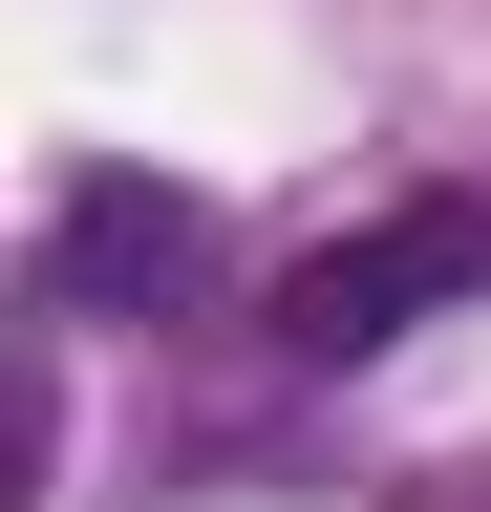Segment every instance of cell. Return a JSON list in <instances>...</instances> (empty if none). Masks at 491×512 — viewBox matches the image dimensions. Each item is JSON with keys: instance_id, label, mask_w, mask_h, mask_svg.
Here are the masks:
<instances>
[{"instance_id": "obj_1", "label": "cell", "mask_w": 491, "mask_h": 512, "mask_svg": "<svg viewBox=\"0 0 491 512\" xmlns=\"http://www.w3.org/2000/svg\"><path fill=\"white\" fill-rule=\"evenodd\" d=\"M470 278H491V214H470V192H406V214H363V235H321V256L278 278V342H299V363H385L406 320L470 299Z\"/></svg>"}, {"instance_id": "obj_2", "label": "cell", "mask_w": 491, "mask_h": 512, "mask_svg": "<svg viewBox=\"0 0 491 512\" xmlns=\"http://www.w3.org/2000/svg\"><path fill=\"white\" fill-rule=\"evenodd\" d=\"M193 278V192H150V171H65V214H43V299L107 320V299H171Z\"/></svg>"}]
</instances>
